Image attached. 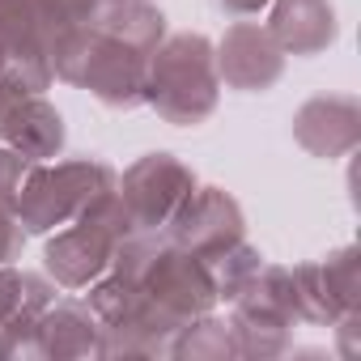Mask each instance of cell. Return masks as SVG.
I'll use <instances>...</instances> for the list:
<instances>
[{"label":"cell","instance_id":"obj_17","mask_svg":"<svg viewBox=\"0 0 361 361\" xmlns=\"http://www.w3.org/2000/svg\"><path fill=\"white\" fill-rule=\"evenodd\" d=\"M56 302V281L39 272H22L13 264H0V323L39 319Z\"/></svg>","mask_w":361,"mask_h":361},{"label":"cell","instance_id":"obj_10","mask_svg":"<svg viewBox=\"0 0 361 361\" xmlns=\"http://www.w3.org/2000/svg\"><path fill=\"white\" fill-rule=\"evenodd\" d=\"M64 140H68V128L56 102H47V94H35L22 81L0 73V145H9L35 161H56L64 153Z\"/></svg>","mask_w":361,"mask_h":361},{"label":"cell","instance_id":"obj_23","mask_svg":"<svg viewBox=\"0 0 361 361\" xmlns=\"http://www.w3.org/2000/svg\"><path fill=\"white\" fill-rule=\"evenodd\" d=\"M106 5H149V0H106Z\"/></svg>","mask_w":361,"mask_h":361},{"label":"cell","instance_id":"obj_7","mask_svg":"<svg viewBox=\"0 0 361 361\" xmlns=\"http://www.w3.org/2000/svg\"><path fill=\"white\" fill-rule=\"evenodd\" d=\"M196 188V170L188 161H178L174 153H145L136 157L115 183V196L132 221V230L140 234H161L166 221L174 217V209L183 204Z\"/></svg>","mask_w":361,"mask_h":361},{"label":"cell","instance_id":"obj_12","mask_svg":"<svg viewBox=\"0 0 361 361\" xmlns=\"http://www.w3.org/2000/svg\"><path fill=\"white\" fill-rule=\"evenodd\" d=\"M0 73L35 94H47L56 81L51 47L39 26L35 0H0Z\"/></svg>","mask_w":361,"mask_h":361},{"label":"cell","instance_id":"obj_8","mask_svg":"<svg viewBox=\"0 0 361 361\" xmlns=\"http://www.w3.org/2000/svg\"><path fill=\"white\" fill-rule=\"evenodd\" d=\"M293 281V306L302 323L331 327L336 319L361 310V251L357 247H336L323 259L289 268Z\"/></svg>","mask_w":361,"mask_h":361},{"label":"cell","instance_id":"obj_6","mask_svg":"<svg viewBox=\"0 0 361 361\" xmlns=\"http://www.w3.org/2000/svg\"><path fill=\"white\" fill-rule=\"evenodd\" d=\"M140 293L174 331L183 323H192L196 314H209L221 306L209 264L183 247H174L166 234L153 243V251L140 268Z\"/></svg>","mask_w":361,"mask_h":361},{"label":"cell","instance_id":"obj_5","mask_svg":"<svg viewBox=\"0 0 361 361\" xmlns=\"http://www.w3.org/2000/svg\"><path fill=\"white\" fill-rule=\"evenodd\" d=\"M128 234H132V221H128L119 196H106L77 221L47 234V247H43L47 276L56 281V289H68V293L94 285L115 264V251Z\"/></svg>","mask_w":361,"mask_h":361},{"label":"cell","instance_id":"obj_19","mask_svg":"<svg viewBox=\"0 0 361 361\" xmlns=\"http://www.w3.org/2000/svg\"><path fill=\"white\" fill-rule=\"evenodd\" d=\"M259 264H264V255H259V247H251V243H238V247H230L226 255H217V259L209 264L213 285H217V302H230V298L255 276Z\"/></svg>","mask_w":361,"mask_h":361},{"label":"cell","instance_id":"obj_14","mask_svg":"<svg viewBox=\"0 0 361 361\" xmlns=\"http://www.w3.org/2000/svg\"><path fill=\"white\" fill-rule=\"evenodd\" d=\"M39 357L47 361H102L106 327L85 302H51L39 319Z\"/></svg>","mask_w":361,"mask_h":361},{"label":"cell","instance_id":"obj_2","mask_svg":"<svg viewBox=\"0 0 361 361\" xmlns=\"http://www.w3.org/2000/svg\"><path fill=\"white\" fill-rule=\"evenodd\" d=\"M217 102H221V77H217L213 39L192 30L166 35L149 60L145 106L174 128H200L217 115Z\"/></svg>","mask_w":361,"mask_h":361},{"label":"cell","instance_id":"obj_1","mask_svg":"<svg viewBox=\"0 0 361 361\" xmlns=\"http://www.w3.org/2000/svg\"><path fill=\"white\" fill-rule=\"evenodd\" d=\"M166 13L153 5H102L98 22L51 47V73L64 85L90 90L111 111L145 106L149 60L166 39Z\"/></svg>","mask_w":361,"mask_h":361},{"label":"cell","instance_id":"obj_21","mask_svg":"<svg viewBox=\"0 0 361 361\" xmlns=\"http://www.w3.org/2000/svg\"><path fill=\"white\" fill-rule=\"evenodd\" d=\"M26 238H30V234L22 230L18 213L0 204V264H18L22 251H26Z\"/></svg>","mask_w":361,"mask_h":361},{"label":"cell","instance_id":"obj_11","mask_svg":"<svg viewBox=\"0 0 361 361\" xmlns=\"http://www.w3.org/2000/svg\"><path fill=\"white\" fill-rule=\"evenodd\" d=\"M217 51V77H221V90H234V94H268L281 85L285 77V51L276 47V39L268 35V26L259 22H234L226 26V35L213 43Z\"/></svg>","mask_w":361,"mask_h":361},{"label":"cell","instance_id":"obj_3","mask_svg":"<svg viewBox=\"0 0 361 361\" xmlns=\"http://www.w3.org/2000/svg\"><path fill=\"white\" fill-rule=\"evenodd\" d=\"M119 170L102 157H68V161H39L22 188L18 221L26 234L47 238L51 230L77 221L106 196H115Z\"/></svg>","mask_w":361,"mask_h":361},{"label":"cell","instance_id":"obj_20","mask_svg":"<svg viewBox=\"0 0 361 361\" xmlns=\"http://www.w3.org/2000/svg\"><path fill=\"white\" fill-rule=\"evenodd\" d=\"M35 166H39L35 157L18 153V149H9V145H0V204H5V209H13V213H18L22 188H26V178H30V170H35Z\"/></svg>","mask_w":361,"mask_h":361},{"label":"cell","instance_id":"obj_13","mask_svg":"<svg viewBox=\"0 0 361 361\" xmlns=\"http://www.w3.org/2000/svg\"><path fill=\"white\" fill-rule=\"evenodd\" d=\"M293 140L319 157L340 161L361 145V106L353 94H314L293 111Z\"/></svg>","mask_w":361,"mask_h":361},{"label":"cell","instance_id":"obj_4","mask_svg":"<svg viewBox=\"0 0 361 361\" xmlns=\"http://www.w3.org/2000/svg\"><path fill=\"white\" fill-rule=\"evenodd\" d=\"M226 306H230V331H234L238 357L268 361V357L293 353V327L302 319H298V306H293L289 268L264 259L255 268V276Z\"/></svg>","mask_w":361,"mask_h":361},{"label":"cell","instance_id":"obj_24","mask_svg":"<svg viewBox=\"0 0 361 361\" xmlns=\"http://www.w3.org/2000/svg\"><path fill=\"white\" fill-rule=\"evenodd\" d=\"M0 361H9V357H5V336H0Z\"/></svg>","mask_w":361,"mask_h":361},{"label":"cell","instance_id":"obj_9","mask_svg":"<svg viewBox=\"0 0 361 361\" xmlns=\"http://www.w3.org/2000/svg\"><path fill=\"white\" fill-rule=\"evenodd\" d=\"M161 234L174 247H183V251L200 255L204 264H213L230 247L247 243V213L226 188H200L196 183L192 196L174 209V217L166 221Z\"/></svg>","mask_w":361,"mask_h":361},{"label":"cell","instance_id":"obj_16","mask_svg":"<svg viewBox=\"0 0 361 361\" xmlns=\"http://www.w3.org/2000/svg\"><path fill=\"white\" fill-rule=\"evenodd\" d=\"M170 357H178V361H230V357H238L230 319H221L217 310L196 314L192 323H183L174 331Z\"/></svg>","mask_w":361,"mask_h":361},{"label":"cell","instance_id":"obj_22","mask_svg":"<svg viewBox=\"0 0 361 361\" xmlns=\"http://www.w3.org/2000/svg\"><path fill=\"white\" fill-rule=\"evenodd\" d=\"M213 5H217L226 18H234V22H247V18H259V13H268V5H272V0H213Z\"/></svg>","mask_w":361,"mask_h":361},{"label":"cell","instance_id":"obj_18","mask_svg":"<svg viewBox=\"0 0 361 361\" xmlns=\"http://www.w3.org/2000/svg\"><path fill=\"white\" fill-rule=\"evenodd\" d=\"M106 0H35V13H39V26L47 35V47L81 35L85 26L98 22Z\"/></svg>","mask_w":361,"mask_h":361},{"label":"cell","instance_id":"obj_15","mask_svg":"<svg viewBox=\"0 0 361 361\" xmlns=\"http://www.w3.org/2000/svg\"><path fill=\"white\" fill-rule=\"evenodd\" d=\"M268 35L276 39V47L285 56L314 60L340 35L336 5L331 0H272L268 5Z\"/></svg>","mask_w":361,"mask_h":361}]
</instances>
